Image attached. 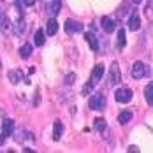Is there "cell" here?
Returning <instances> with one entry per match:
<instances>
[{
    "label": "cell",
    "instance_id": "cell-1",
    "mask_svg": "<svg viewBox=\"0 0 153 153\" xmlns=\"http://www.w3.org/2000/svg\"><path fill=\"white\" fill-rule=\"evenodd\" d=\"M14 132V122L11 118H4L2 120V134H0V144L5 143V139L11 137Z\"/></svg>",
    "mask_w": 153,
    "mask_h": 153
},
{
    "label": "cell",
    "instance_id": "cell-2",
    "mask_svg": "<svg viewBox=\"0 0 153 153\" xmlns=\"http://www.w3.org/2000/svg\"><path fill=\"white\" fill-rule=\"evenodd\" d=\"M88 107L92 111H102L106 107V97L102 93H93L88 100Z\"/></svg>",
    "mask_w": 153,
    "mask_h": 153
},
{
    "label": "cell",
    "instance_id": "cell-3",
    "mask_svg": "<svg viewBox=\"0 0 153 153\" xmlns=\"http://www.w3.org/2000/svg\"><path fill=\"white\" fill-rule=\"evenodd\" d=\"M132 90L130 88H127V86H122V88H118L116 92H114V99H116V102H120V104H127V102H130L132 100Z\"/></svg>",
    "mask_w": 153,
    "mask_h": 153
},
{
    "label": "cell",
    "instance_id": "cell-4",
    "mask_svg": "<svg viewBox=\"0 0 153 153\" xmlns=\"http://www.w3.org/2000/svg\"><path fill=\"white\" fill-rule=\"evenodd\" d=\"M148 74H150V69L143 62H134V65H132V77L134 79H143Z\"/></svg>",
    "mask_w": 153,
    "mask_h": 153
},
{
    "label": "cell",
    "instance_id": "cell-5",
    "mask_svg": "<svg viewBox=\"0 0 153 153\" xmlns=\"http://www.w3.org/2000/svg\"><path fill=\"white\" fill-rule=\"evenodd\" d=\"M122 81V71H120V63L113 62L111 63V74H109V86H114Z\"/></svg>",
    "mask_w": 153,
    "mask_h": 153
},
{
    "label": "cell",
    "instance_id": "cell-6",
    "mask_svg": "<svg viewBox=\"0 0 153 153\" xmlns=\"http://www.w3.org/2000/svg\"><path fill=\"white\" fill-rule=\"evenodd\" d=\"M102 76H104V63H97V65L92 69V76H90V79H88V81H90L93 86H95V85L102 79Z\"/></svg>",
    "mask_w": 153,
    "mask_h": 153
},
{
    "label": "cell",
    "instance_id": "cell-7",
    "mask_svg": "<svg viewBox=\"0 0 153 153\" xmlns=\"http://www.w3.org/2000/svg\"><path fill=\"white\" fill-rule=\"evenodd\" d=\"M65 32L71 33V35L79 33V32H83V23H79L76 19H67L65 21Z\"/></svg>",
    "mask_w": 153,
    "mask_h": 153
},
{
    "label": "cell",
    "instance_id": "cell-8",
    "mask_svg": "<svg viewBox=\"0 0 153 153\" xmlns=\"http://www.w3.org/2000/svg\"><path fill=\"white\" fill-rule=\"evenodd\" d=\"M100 25H102V28H104V32H107V33H111V32L116 30V19L114 18H109V16H104L102 19H100Z\"/></svg>",
    "mask_w": 153,
    "mask_h": 153
},
{
    "label": "cell",
    "instance_id": "cell-9",
    "mask_svg": "<svg viewBox=\"0 0 153 153\" xmlns=\"http://www.w3.org/2000/svg\"><path fill=\"white\" fill-rule=\"evenodd\" d=\"M46 9H48V14L49 16H56L62 9V0H49Z\"/></svg>",
    "mask_w": 153,
    "mask_h": 153
},
{
    "label": "cell",
    "instance_id": "cell-10",
    "mask_svg": "<svg viewBox=\"0 0 153 153\" xmlns=\"http://www.w3.org/2000/svg\"><path fill=\"white\" fill-rule=\"evenodd\" d=\"M85 41L90 44V48H92L93 51H99V49H100V46H99V39H97V35H95L93 32H85Z\"/></svg>",
    "mask_w": 153,
    "mask_h": 153
},
{
    "label": "cell",
    "instance_id": "cell-11",
    "mask_svg": "<svg viewBox=\"0 0 153 153\" xmlns=\"http://www.w3.org/2000/svg\"><path fill=\"white\" fill-rule=\"evenodd\" d=\"M127 27H128V30H132V32L139 30V27H141V18H139V13H132V14H130Z\"/></svg>",
    "mask_w": 153,
    "mask_h": 153
},
{
    "label": "cell",
    "instance_id": "cell-12",
    "mask_svg": "<svg viewBox=\"0 0 153 153\" xmlns=\"http://www.w3.org/2000/svg\"><path fill=\"white\" fill-rule=\"evenodd\" d=\"M62 134H63V123L60 120H55V123H53V139L60 141Z\"/></svg>",
    "mask_w": 153,
    "mask_h": 153
},
{
    "label": "cell",
    "instance_id": "cell-13",
    "mask_svg": "<svg viewBox=\"0 0 153 153\" xmlns=\"http://www.w3.org/2000/svg\"><path fill=\"white\" fill-rule=\"evenodd\" d=\"M56 32H58V21L55 18H49L46 23V33L48 35H55Z\"/></svg>",
    "mask_w": 153,
    "mask_h": 153
},
{
    "label": "cell",
    "instance_id": "cell-14",
    "mask_svg": "<svg viewBox=\"0 0 153 153\" xmlns=\"http://www.w3.org/2000/svg\"><path fill=\"white\" fill-rule=\"evenodd\" d=\"M132 116H134V113L128 111V109H125V111H122V113L118 114V123H120V125H125V123H128L132 120Z\"/></svg>",
    "mask_w": 153,
    "mask_h": 153
},
{
    "label": "cell",
    "instance_id": "cell-15",
    "mask_svg": "<svg viewBox=\"0 0 153 153\" xmlns=\"http://www.w3.org/2000/svg\"><path fill=\"white\" fill-rule=\"evenodd\" d=\"M144 99H146L148 106H153V81L144 86Z\"/></svg>",
    "mask_w": 153,
    "mask_h": 153
},
{
    "label": "cell",
    "instance_id": "cell-16",
    "mask_svg": "<svg viewBox=\"0 0 153 153\" xmlns=\"http://www.w3.org/2000/svg\"><path fill=\"white\" fill-rule=\"evenodd\" d=\"M46 41V30H37L35 35H33V44L35 46H42Z\"/></svg>",
    "mask_w": 153,
    "mask_h": 153
},
{
    "label": "cell",
    "instance_id": "cell-17",
    "mask_svg": "<svg viewBox=\"0 0 153 153\" xmlns=\"http://www.w3.org/2000/svg\"><path fill=\"white\" fill-rule=\"evenodd\" d=\"M93 128H95L97 132H106L107 122L104 120V118H95V122H93Z\"/></svg>",
    "mask_w": 153,
    "mask_h": 153
},
{
    "label": "cell",
    "instance_id": "cell-18",
    "mask_svg": "<svg viewBox=\"0 0 153 153\" xmlns=\"http://www.w3.org/2000/svg\"><path fill=\"white\" fill-rule=\"evenodd\" d=\"M127 44V37H125V28H120L118 30V41H116V48L122 51L123 48Z\"/></svg>",
    "mask_w": 153,
    "mask_h": 153
},
{
    "label": "cell",
    "instance_id": "cell-19",
    "mask_svg": "<svg viewBox=\"0 0 153 153\" xmlns=\"http://www.w3.org/2000/svg\"><path fill=\"white\" fill-rule=\"evenodd\" d=\"M32 49H33V48H32V44H23V46L19 48V56L27 60V58L32 55Z\"/></svg>",
    "mask_w": 153,
    "mask_h": 153
},
{
    "label": "cell",
    "instance_id": "cell-20",
    "mask_svg": "<svg viewBox=\"0 0 153 153\" xmlns=\"http://www.w3.org/2000/svg\"><path fill=\"white\" fill-rule=\"evenodd\" d=\"M19 76H21V71H19V69L14 71V72L11 71V72H9V81H11L13 85H16V83H18V79H19Z\"/></svg>",
    "mask_w": 153,
    "mask_h": 153
},
{
    "label": "cell",
    "instance_id": "cell-21",
    "mask_svg": "<svg viewBox=\"0 0 153 153\" xmlns=\"http://www.w3.org/2000/svg\"><path fill=\"white\" fill-rule=\"evenodd\" d=\"M7 28H9V18L4 14V18H2V33H5Z\"/></svg>",
    "mask_w": 153,
    "mask_h": 153
},
{
    "label": "cell",
    "instance_id": "cell-22",
    "mask_svg": "<svg viewBox=\"0 0 153 153\" xmlns=\"http://www.w3.org/2000/svg\"><path fill=\"white\" fill-rule=\"evenodd\" d=\"M74 79H76V76L71 72V74H67V76H65V83H67V85H72V83H74Z\"/></svg>",
    "mask_w": 153,
    "mask_h": 153
},
{
    "label": "cell",
    "instance_id": "cell-23",
    "mask_svg": "<svg viewBox=\"0 0 153 153\" xmlns=\"http://www.w3.org/2000/svg\"><path fill=\"white\" fill-rule=\"evenodd\" d=\"M37 0H25V5H33Z\"/></svg>",
    "mask_w": 153,
    "mask_h": 153
},
{
    "label": "cell",
    "instance_id": "cell-24",
    "mask_svg": "<svg viewBox=\"0 0 153 153\" xmlns=\"http://www.w3.org/2000/svg\"><path fill=\"white\" fill-rule=\"evenodd\" d=\"M128 152H139V148H137V146H130V148H128Z\"/></svg>",
    "mask_w": 153,
    "mask_h": 153
},
{
    "label": "cell",
    "instance_id": "cell-25",
    "mask_svg": "<svg viewBox=\"0 0 153 153\" xmlns=\"http://www.w3.org/2000/svg\"><path fill=\"white\" fill-rule=\"evenodd\" d=\"M23 152H25V153H32L33 150H32V148H23Z\"/></svg>",
    "mask_w": 153,
    "mask_h": 153
},
{
    "label": "cell",
    "instance_id": "cell-26",
    "mask_svg": "<svg viewBox=\"0 0 153 153\" xmlns=\"http://www.w3.org/2000/svg\"><path fill=\"white\" fill-rule=\"evenodd\" d=\"M141 2H143V0H134V4H141Z\"/></svg>",
    "mask_w": 153,
    "mask_h": 153
}]
</instances>
